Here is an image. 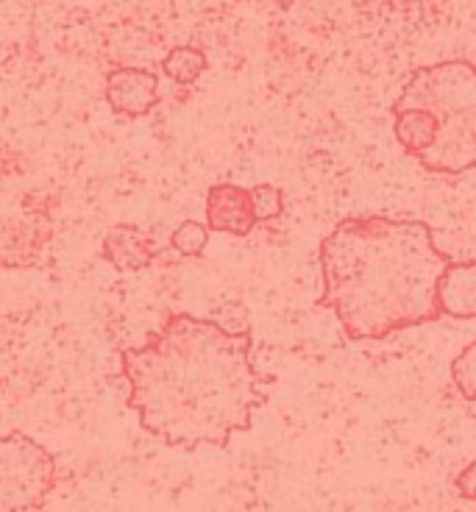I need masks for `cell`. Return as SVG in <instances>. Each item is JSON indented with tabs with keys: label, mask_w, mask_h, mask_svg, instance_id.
<instances>
[{
	"label": "cell",
	"mask_w": 476,
	"mask_h": 512,
	"mask_svg": "<svg viewBox=\"0 0 476 512\" xmlns=\"http://www.w3.org/2000/svg\"><path fill=\"white\" fill-rule=\"evenodd\" d=\"M129 410L165 446L226 448L268 404L271 373L257 371L251 334L170 312L142 346L120 351Z\"/></svg>",
	"instance_id": "obj_1"
},
{
	"label": "cell",
	"mask_w": 476,
	"mask_h": 512,
	"mask_svg": "<svg viewBox=\"0 0 476 512\" xmlns=\"http://www.w3.org/2000/svg\"><path fill=\"white\" fill-rule=\"evenodd\" d=\"M318 262V307L335 312L351 343L387 340L401 329L443 318L438 284L451 259L424 220H340L321 240Z\"/></svg>",
	"instance_id": "obj_2"
},
{
	"label": "cell",
	"mask_w": 476,
	"mask_h": 512,
	"mask_svg": "<svg viewBox=\"0 0 476 512\" xmlns=\"http://www.w3.org/2000/svg\"><path fill=\"white\" fill-rule=\"evenodd\" d=\"M438 120L440 137L418 165L429 173L460 176L476 167V67L465 59L418 67L396 98Z\"/></svg>",
	"instance_id": "obj_3"
},
{
	"label": "cell",
	"mask_w": 476,
	"mask_h": 512,
	"mask_svg": "<svg viewBox=\"0 0 476 512\" xmlns=\"http://www.w3.org/2000/svg\"><path fill=\"white\" fill-rule=\"evenodd\" d=\"M56 487V457L34 437L9 432L0 440V512H34Z\"/></svg>",
	"instance_id": "obj_4"
},
{
	"label": "cell",
	"mask_w": 476,
	"mask_h": 512,
	"mask_svg": "<svg viewBox=\"0 0 476 512\" xmlns=\"http://www.w3.org/2000/svg\"><path fill=\"white\" fill-rule=\"evenodd\" d=\"M59 204V195L31 192L23 204V215L6 220L3 231V268H26L37 262L42 248L51 240V215Z\"/></svg>",
	"instance_id": "obj_5"
},
{
	"label": "cell",
	"mask_w": 476,
	"mask_h": 512,
	"mask_svg": "<svg viewBox=\"0 0 476 512\" xmlns=\"http://www.w3.org/2000/svg\"><path fill=\"white\" fill-rule=\"evenodd\" d=\"M206 226L218 234H232V237H248L259 223L254 212V198L251 190L237 187V184H212L206 190Z\"/></svg>",
	"instance_id": "obj_6"
},
{
	"label": "cell",
	"mask_w": 476,
	"mask_h": 512,
	"mask_svg": "<svg viewBox=\"0 0 476 512\" xmlns=\"http://www.w3.org/2000/svg\"><path fill=\"white\" fill-rule=\"evenodd\" d=\"M106 103L123 117H145L159 103V78L142 67H117L106 76Z\"/></svg>",
	"instance_id": "obj_7"
},
{
	"label": "cell",
	"mask_w": 476,
	"mask_h": 512,
	"mask_svg": "<svg viewBox=\"0 0 476 512\" xmlns=\"http://www.w3.org/2000/svg\"><path fill=\"white\" fill-rule=\"evenodd\" d=\"M103 259L120 273L145 270L156 259L154 240L131 223H117L103 237Z\"/></svg>",
	"instance_id": "obj_8"
},
{
	"label": "cell",
	"mask_w": 476,
	"mask_h": 512,
	"mask_svg": "<svg viewBox=\"0 0 476 512\" xmlns=\"http://www.w3.org/2000/svg\"><path fill=\"white\" fill-rule=\"evenodd\" d=\"M438 301L446 318L476 320V259L451 262L438 284Z\"/></svg>",
	"instance_id": "obj_9"
},
{
	"label": "cell",
	"mask_w": 476,
	"mask_h": 512,
	"mask_svg": "<svg viewBox=\"0 0 476 512\" xmlns=\"http://www.w3.org/2000/svg\"><path fill=\"white\" fill-rule=\"evenodd\" d=\"M393 134H396L404 154L412 156V159H421L438 142L440 128L438 120L426 109L393 103Z\"/></svg>",
	"instance_id": "obj_10"
},
{
	"label": "cell",
	"mask_w": 476,
	"mask_h": 512,
	"mask_svg": "<svg viewBox=\"0 0 476 512\" xmlns=\"http://www.w3.org/2000/svg\"><path fill=\"white\" fill-rule=\"evenodd\" d=\"M206 53L195 45H179L165 56L162 62V73L173 81V84H181V87H190L198 78L206 73Z\"/></svg>",
	"instance_id": "obj_11"
},
{
	"label": "cell",
	"mask_w": 476,
	"mask_h": 512,
	"mask_svg": "<svg viewBox=\"0 0 476 512\" xmlns=\"http://www.w3.org/2000/svg\"><path fill=\"white\" fill-rule=\"evenodd\" d=\"M449 371L451 382L457 387V393L463 396L465 404H476V340L451 359Z\"/></svg>",
	"instance_id": "obj_12"
},
{
	"label": "cell",
	"mask_w": 476,
	"mask_h": 512,
	"mask_svg": "<svg viewBox=\"0 0 476 512\" xmlns=\"http://www.w3.org/2000/svg\"><path fill=\"white\" fill-rule=\"evenodd\" d=\"M209 226L201 220H184L179 229L170 234V245L179 251L181 256H201L206 243H209Z\"/></svg>",
	"instance_id": "obj_13"
},
{
	"label": "cell",
	"mask_w": 476,
	"mask_h": 512,
	"mask_svg": "<svg viewBox=\"0 0 476 512\" xmlns=\"http://www.w3.org/2000/svg\"><path fill=\"white\" fill-rule=\"evenodd\" d=\"M251 198H254V212L259 220H276L284 212V195L273 184L251 187Z\"/></svg>",
	"instance_id": "obj_14"
},
{
	"label": "cell",
	"mask_w": 476,
	"mask_h": 512,
	"mask_svg": "<svg viewBox=\"0 0 476 512\" xmlns=\"http://www.w3.org/2000/svg\"><path fill=\"white\" fill-rule=\"evenodd\" d=\"M454 490L460 493V499L476 501V460L468 462L463 471L454 476Z\"/></svg>",
	"instance_id": "obj_15"
},
{
	"label": "cell",
	"mask_w": 476,
	"mask_h": 512,
	"mask_svg": "<svg viewBox=\"0 0 476 512\" xmlns=\"http://www.w3.org/2000/svg\"><path fill=\"white\" fill-rule=\"evenodd\" d=\"M468 415L476 421V404H468Z\"/></svg>",
	"instance_id": "obj_16"
}]
</instances>
